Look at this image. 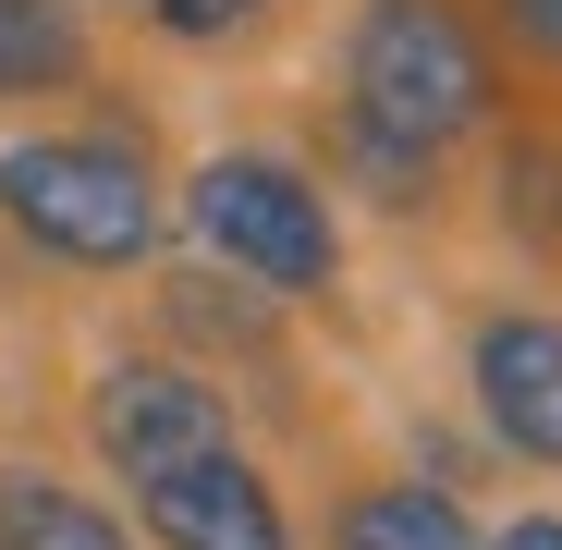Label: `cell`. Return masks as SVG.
Listing matches in <instances>:
<instances>
[{"instance_id": "cell-1", "label": "cell", "mask_w": 562, "mask_h": 550, "mask_svg": "<svg viewBox=\"0 0 562 550\" xmlns=\"http://www.w3.org/2000/svg\"><path fill=\"white\" fill-rule=\"evenodd\" d=\"M342 123L404 159H440L452 135L490 123V49L452 0H367L342 49Z\"/></svg>"}, {"instance_id": "cell-2", "label": "cell", "mask_w": 562, "mask_h": 550, "mask_svg": "<svg viewBox=\"0 0 562 550\" xmlns=\"http://www.w3.org/2000/svg\"><path fill=\"white\" fill-rule=\"evenodd\" d=\"M0 221L61 269H135L159 245V183L123 135H13L0 147Z\"/></svg>"}, {"instance_id": "cell-3", "label": "cell", "mask_w": 562, "mask_h": 550, "mask_svg": "<svg viewBox=\"0 0 562 550\" xmlns=\"http://www.w3.org/2000/svg\"><path fill=\"white\" fill-rule=\"evenodd\" d=\"M183 221H196V245L233 269V282H257V294H281V306H306V294L342 282V221H330V197H318V171L269 159V147L196 159Z\"/></svg>"}, {"instance_id": "cell-4", "label": "cell", "mask_w": 562, "mask_h": 550, "mask_svg": "<svg viewBox=\"0 0 562 550\" xmlns=\"http://www.w3.org/2000/svg\"><path fill=\"white\" fill-rule=\"evenodd\" d=\"M86 440L147 490V478H171V465H196V452H233V404L209 392V367L123 355V367L86 380Z\"/></svg>"}, {"instance_id": "cell-5", "label": "cell", "mask_w": 562, "mask_h": 550, "mask_svg": "<svg viewBox=\"0 0 562 550\" xmlns=\"http://www.w3.org/2000/svg\"><path fill=\"white\" fill-rule=\"evenodd\" d=\"M464 392H477V428L502 452L562 465V318H538V306L477 318V343H464Z\"/></svg>"}, {"instance_id": "cell-6", "label": "cell", "mask_w": 562, "mask_h": 550, "mask_svg": "<svg viewBox=\"0 0 562 550\" xmlns=\"http://www.w3.org/2000/svg\"><path fill=\"white\" fill-rule=\"evenodd\" d=\"M135 514H147L159 550H294V514H281V490L245 465V452H196V465L147 478Z\"/></svg>"}, {"instance_id": "cell-7", "label": "cell", "mask_w": 562, "mask_h": 550, "mask_svg": "<svg viewBox=\"0 0 562 550\" xmlns=\"http://www.w3.org/2000/svg\"><path fill=\"white\" fill-rule=\"evenodd\" d=\"M0 550H135V526L61 490L49 465H0Z\"/></svg>"}, {"instance_id": "cell-8", "label": "cell", "mask_w": 562, "mask_h": 550, "mask_svg": "<svg viewBox=\"0 0 562 550\" xmlns=\"http://www.w3.org/2000/svg\"><path fill=\"white\" fill-rule=\"evenodd\" d=\"M330 550H490V538L464 526V502H440L416 478H380V490H355L330 514Z\"/></svg>"}, {"instance_id": "cell-9", "label": "cell", "mask_w": 562, "mask_h": 550, "mask_svg": "<svg viewBox=\"0 0 562 550\" xmlns=\"http://www.w3.org/2000/svg\"><path fill=\"white\" fill-rule=\"evenodd\" d=\"M86 74V25L74 0H0V99H49Z\"/></svg>"}, {"instance_id": "cell-10", "label": "cell", "mask_w": 562, "mask_h": 550, "mask_svg": "<svg viewBox=\"0 0 562 550\" xmlns=\"http://www.w3.org/2000/svg\"><path fill=\"white\" fill-rule=\"evenodd\" d=\"M147 13H159L171 37H233V25L257 13V0H147Z\"/></svg>"}, {"instance_id": "cell-11", "label": "cell", "mask_w": 562, "mask_h": 550, "mask_svg": "<svg viewBox=\"0 0 562 550\" xmlns=\"http://www.w3.org/2000/svg\"><path fill=\"white\" fill-rule=\"evenodd\" d=\"M502 25H514L526 49H550V61H562V0H502Z\"/></svg>"}, {"instance_id": "cell-12", "label": "cell", "mask_w": 562, "mask_h": 550, "mask_svg": "<svg viewBox=\"0 0 562 550\" xmlns=\"http://www.w3.org/2000/svg\"><path fill=\"white\" fill-rule=\"evenodd\" d=\"M490 550H562V514H526V526H502Z\"/></svg>"}]
</instances>
